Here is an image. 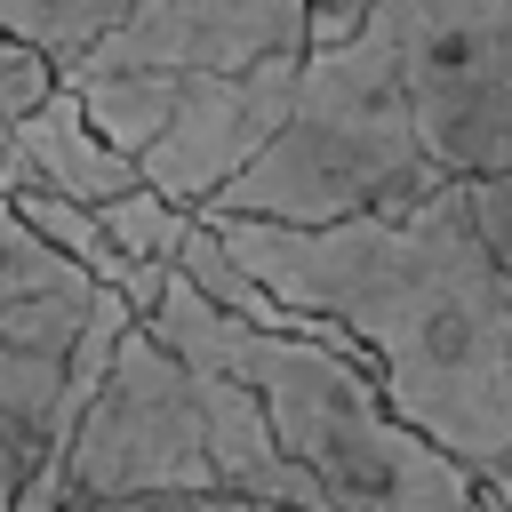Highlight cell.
I'll return each instance as SVG.
<instances>
[{"label":"cell","instance_id":"1","mask_svg":"<svg viewBox=\"0 0 512 512\" xmlns=\"http://www.w3.org/2000/svg\"><path fill=\"white\" fill-rule=\"evenodd\" d=\"M216 240L312 320L360 344V368L432 448H448L496 512H512V296L480 240L464 176L400 216L272 224L208 216Z\"/></svg>","mask_w":512,"mask_h":512},{"label":"cell","instance_id":"2","mask_svg":"<svg viewBox=\"0 0 512 512\" xmlns=\"http://www.w3.org/2000/svg\"><path fill=\"white\" fill-rule=\"evenodd\" d=\"M136 328L184 360L248 376L272 416V440L312 472L328 512H488V488L408 416H392V400L352 352L320 336H264L224 304H208L184 272H168V288L136 312Z\"/></svg>","mask_w":512,"mask_h":512},{"label":"cell","instance_id":"3","mask_svg":"<svg viewBox=\"0 0 512 512\" xmlns=\"http://www.w3.org/2000/svg\"><path fill=\"white\" fill-rule=\"evenodd\" d=\"M440 184H448V168L424 152L392 40L376 24H360L352 40L304 48V72H296V96H288V120L272 128V144L192 216L352 224V216H400Z\"/></svg>","mask_w":512,"mask_h":512},{"label":"cell","instance_id":"4","mask_svg":"<svg viewBox=\"0 0 512 512\" xmlns=\"http://www.w3.org/2000/svg\"><path fill=\"white\" fill-rule=\"evenodd\" d=\"M368 24L392 40L424 152L448 176L512 168V0H384Z\"/></svg>","mask_w":512,"mask_h":512},{"label":"cell","instance_id":"5","mask_svg":"<svg viewBox=\"0 0 512 512\" xmlns=\"http://www.w3.org/2000/svg\"><path fill=\"white\" fill-rule=\"evenodd\" d=\"M184 488H216L192 368L160 336L128 328L88 416L72 424L64 504H80V496H184Z\"/></svg>","mask_w":512,"mask_h":512},{"label":"cell","instance_id":"6","mask_svg":"<svg viewBox=\"0 0 512 512\" xmlns=\"http://www.w3.org/2000/svg\"><path fill=\"white\" fill-rule=\"evenodd\" d=\"M296 72H304V56H264L240 72H184V96H176L168 128L136 152V176L176 208H208L288 120Z\"/></svg>","mask_w":512,"mask_h":512},{"label":"cell","instance_id":"7","mask_svg":"<svg viewBox=\"0 0 512 512\" xmlns=\"http://www.w3.org/2000/svg\"><path fill=\"white\" fill-rule=\"evenodd\" d=\"M312 48V0H128L104 40H88L64 72H240L264 56Z\"/></svg>","mask_w":512,"mask_h":512},{"label":"cell","instance_id":"8","mask_svg":"<svg viewBox=\"0 0 512 512\" xmlns=\"http://www.w3.org/2000/svg\"><path fill=\"white\" fill-rule=\"evenodd\" d=\"M96 288L104 280L32 296V304H0V512L24 504V488L40 480V464L56 448V392H64V360H72V336H80Z\"/></svg>","mask_w":512,"mask_h":512},{"label":"cell","instance_id":"9","mask_svg":"<svg viewBox=\"0 0 512 512\" xmlns=\"http://www.w3.org/2000/svg\"><path fill=\"white\" fill-rule=\"evenodd\" d=\"M8 144H16V152H8V168H0V192H8V184H48V192L96 208V200H112V192L136 184V160L112 152V144L88 128L72 80H56L32 112H16V120H8Z\"/></svg>","mask_w":512,"mask_h":512},{"label":"cell","instance_id":"10","mask_svg":"<svg viewBox=\"0 0 512 512\" xmlns=\"http://www.w3.org/2000/svg\"><path fill=\"white\" fill-rule=\"evenodd\" d=\"M72 88H80V112H88V128L112 144V152H144L160 128H168V112H176V96H184V72H160V64H120V72H64Z\"/></svg>","mask_w":512,"mask_h":512},{"label":"cell","instance_id":"11","mask_svg":"<svg viewBox=\"0 0 512 512\" xmlns=\"http://www.w3.org/2000/svg\"><path fill=\"white\" fill-rule=\"evenodd\" d=\"M8 200H16V216L40 232V240H56L80 272H96L104 288H120L128 280V256L104 240V224H96V208L88 200H64V192H48V184H8Z\"/></svg>","mask_w":512,"mask_h":512},{"label":"cell","instance_id":"12","mask_svg":"<svg viewBox=\"0 0 512 512\" xmlns=\"http://www.w3.org/2000/svg\"><path fill=\"white\" fill-rule=\"evenodd\" d=\"M120 8L128 0H0V32L40 48V56H56V72H64L88 40H104L120 24Z\"/></svg>","mask_w":512,"mask_h":512},{"label":"cell","instance_id":"13","mask_svg":"<svg viewBox=\"0 0 512 512\" xmlns=\"http://www.w3.org/2000/svg\"><path fill=\"white\" fill-rule=\"evenodd\" d=\"M96 272H80L56 240H40L16 200L0 192V304H32V296H64V288H88Z\"/></svg>","mask_w":512,"mask_h":512},{"label":"cell","instance_id":"14","mask_svg":"<svg viewBox=\"0 0 512 512\" xmlns=\"http://www.w3.org/2000/svg\"><path fill=\"white\" fill-rule=\"evenodd\" d=\"M96 224H104V240L128 256V264H176V240H184V224H192V208H176V200H160L144 176L128 184V192H112V200H96Z\"/></svg>","mask_w":512,"mask_h":512},{"label":"cell","instance_id":"15","mask_svg":"<svg viewBox=\"0 0 512 512\" xmlns=\"http://www.w3.org/2000/svg\"><path fill=\"white\" fill-rule=\"evenodd\" d=\"M464 192H472L480 240H488V256H496V280H504V296H512V168H496V176H464Z\"/></svg>","mask_w":512,"mask_h":512},{"label":"cell","instance_id":"16","mask_svg":"<svg viewBox=\"0 0 512 512\" xmlns=\"http://www.w3.org/2000/svg\"><path fill=\"white\" fill-rule=\"evenodd\" d=\"M56 80H64V72H56V56H40V48H24V40H8V32H0V112H8V120H16V112H32Z\"/></svg>","mask_w":512,"mask_h":512},{"label":"cell","instance_id":"17","mask_svg":"<svg viewBox=\"0 0 512 512\" xmlns=\"http://www.w3.org/2000/svg\"><path fill=\"white\" fill-rule=\"evenodd\" d=\"M56 512H272V504H248V496H224V488H184V496H80V504H56Z\"/></svg>","mask_w":512,"mask_h":512},{"label":"cell","instance_id":"18","mask_svg":"<svg viewBox=\"0 0 512 512\" xmlns=\"http://www.w3.org/2000/svg\"><path fill=\"white\" fill-rule=\"evenodd\" d=\"M384 0H312V48H328V40H352L368 16H376Z\"/></svg>","mask_w":512,"mask_h":512},{"label":"cell","instance_id":"19","mask_svg":"<svg viewBox=\"0 0 512 512\" xmlns=\"http://www.w3.org/2000/svg\"><path fill=\"white\" fill-rule=\"evenodd\" d=\"M8 152H16V144H8V112H0V168H8Z\"/></svg>","mask_w":512,"mask_h":512},{"label":"cell","instance_id":"20","mask_svg":"<svg viewBox=\"0 0 512 512\" xmlns=\"http://www.w3.org/2000/svg\"><path fill=\"white\" fill-rule=\"evenodd\" d=\"M488 512H496V504H488Z\"/></svg>","mask_w":512,"mask_h":512}]
</instances>
